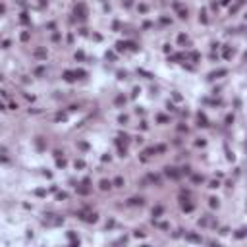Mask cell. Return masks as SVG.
<instances>
[{"label": "cell", "instance_id": "obj_1", "mask_svg": "<svg viewBox=\"0 0 247 247\" xmlns=\"http://www.w3.org/2000/svg\"><path fill=\"white\" fill-rule=\"evenodd\" d=\"M108 187H110L108 182H100V189H108Z\"/></svg>", "mask_w": 247, "mask_h": 247}]
</instances>
